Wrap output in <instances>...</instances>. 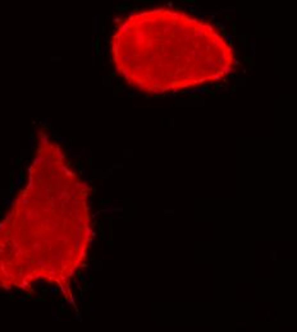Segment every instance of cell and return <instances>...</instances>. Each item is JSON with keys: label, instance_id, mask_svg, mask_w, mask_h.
Instances as JSON below:
<instances>
[{"label": "cell", "instance_id": "6da1fadb", "mask_svg": "<svg viewBox=\"0 0 297 332\" xmlns=\"http://www.w3.org/2000/svg\"><path fill=\"white\" fill-rule=\"evenodd\" d=\"M91 240L90 188L61 146L42 134L26 183L0 220V289L69 287Z\"/></svg>", "mask_w": 297, "mask_h": 332}, {"label": "cell", "instance_id": "7a4b0ae2", "mask_svg": "<svg viewBox=\"0 0 297 332\" xmlns=\"http://www.w3.org/2000/svg\"><path fill=\"white\" fill-rule=\"evenodd\" d=\"M118 74L146 93H169L228 75L234 54L214 26L179 10L155 8L132 13L111 36Z\"/></svg>", "mask_w": 297, "mask_h": 332}]
</instances>
